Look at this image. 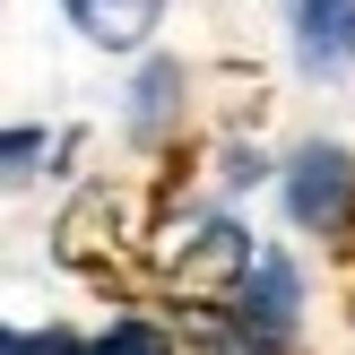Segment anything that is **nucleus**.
<instances>
[{"label":"nucleus","mask_w":355,"mask_h":355,"mask_svg":"<svg viewBox=\"0 0 355 355\" xmlns=\"http://www.w3.org/2000/svg\"><path fill=\"white\" fill-rule=\"evenodd\" d=\"M286 208L312 234H338L355 217V156L347 148H304L295 156V182H286Z\"/></svg>","instance_id":"nucleus-1"},{"label":"nucleus","mask_w":355,"mask_h":355,"mask_svg":"<svg viewBox=\"0 0 355 355\" xmlns=\"http://www.w3.org/2000/svg\"><path fill=\"white\" fill-rule=\"evenodd\" d=\"M234 312H243V338H252V347H277L295 329V269L277 252H260L252 269H243V304Z\"/></svg>","instance_id":"nucleus-2"},{"label":"nucleus","mask_w":355,"mask_h":355,"mask_svg":"<svg viewBox=\"0 0 355 355\" xmlns=\"http://www.w3.org/2000/svg\"><path fill=\"white\" fill-rule=\"evenodd\" d=\"M295 61L321 78L355 69V0H295Z\"/></svg>","instance_id":"nucleus-3"},{"label":"nucleus","mask_w":355,"mask_h":355,"mask_svg":"<svg viewBox=\"0 0 355 355\" xmlns=\"http://www.w3.org/2000/svg\"><path fill=\"white\" fill-rule=\"evenodd\" d=\"M69 9V26L87 35V44H104V52H139L156 35V17H165V0H61Z\"/></svg>","instance_id":"nucleus-4"},{"label":"nucleus","mask_w":355,"mask_h":355,"mask_svg":"<svg viewBox=\"0 0 355 355\" xmlns=\"http://www.w3.org/2000/svg\"><path fill=\"white\" fill-rule=\"evenodd\" d=\"M96 355H165V338H156L148 321H113V329L96 338Z\"/></svg>","instance_id":"nucleus-5"},{"label":"nucleus","mask_w":355,"mask_h":355,"mask_svg":"<svg viewBox=\"0 0 355 355\" xmlns=\"http://www.w3.org/2000/svg\"><path fill=\"white\" fill-rule=\"evenodd\" d=\"M9 355H96V347H78L69 329H17V338H9Z\"/></svg>","instance_id":"nucleus-6"},{"label":"nucleus","mask_w":355,"mask_h":355,"mask_svg":"<svg viewBox=\"0 0 355 355\" xmlns=\"http://www.w3.org/2000/svg\"><path fill=\"white\" fill-rule=\"evenodd\" d=\"M44 148H52V139H35V130H9V182H26Z\"/></svg>","instance_id":"nucleus-7"}]
</instances>
